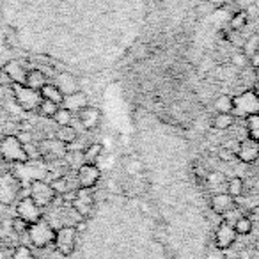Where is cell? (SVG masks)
I'll return each instance as SVG.
<instances>
[{
  "mask_svg": "<svg viewBox=\"0 0 259 259\" xmlns=\"http://www.w3.org/2000/svg\"><path fill=\"white\" fill-rule=\"evenodd\" d=\"M234 241H236V231H234V226L227 222V220L220 222L219 227H217V234H215L217 247L226 250V248L233 247Z\"/></svg>",
  "mask_w": 259,
  "mask_h": 259,
  "instance_id": "ba28073f",
  "label": "cell"
},
{
  "mask_svg": "<svg viewBox=\"0 0 259 259\" xmlns=\"http://www.w3.org/2000/svg\"><path fill=\"white\" fill-rule=\"evenodd\" d=\"M245 25H247V15H245V13H238V15L233 16V20H231V27H233L234 30L243 29Z\"/></svg>",
  "mask_w": 259,
  "mask_h": 259,
  "instance_id": "4dcf8cb0",
  "label": "cell"
},
{
  "mask_svg": "<svg viewBox=\"0 0 259 259\" xmlns=\"http://www.w3.org/2000/svg\"><path fill=\"white\" fill-rule=\"evenodd\" d=\"M250 61V64L254 66V68H259V48L255 52H252V57L248 59Z\"/></svg>",
  "mask_w": 259,
  "mask_h": 259,
  "instance_id": "e575fe53",
  "label": "cell"
},
{
  "mask_svg": "<svg viewBox=\"0 0 259 259\" xmlns=\"http://www.w3.org/2000/svg\"><path fill=\"white\" fill-rule=\"evenodd\" d=\"M71 112L68 110V108H59L57 112H55L54 115V121L57 122L59 126H68L71 124Z\"/></svg>",
  "mask_w": 259,
  "mask_h": 259,
  "instance_id": "f1b7e54d",
  "label": "cell"
},
{
  "mask_svg": "<svg viewBox=\"0 0 259 259\" xmlns=\"http://www.w3.org/2000/svg\"><path fill=\"white\" fill-rule=\"evenodd\" d=\"M215 107L219 110V114H233V98L227 96V94H222L217 100Z\"/></svg>",
  "mask_w": 259,
  "mask_h": 259,
  "instance_id": "603a6c76",
  "label": "cell"
},
{
  "mask_svg": "<svg viewBox=\"0 0 259 259\" xmlns=\"http://www.w3.org/2000/svg\"><path fill=\"white\" fill-rule=\"evenodd\" d=\"M236 208V201H234L233 195L229 194H217L211 199V209L219 215H226L231 209Z\"/></svg>",
  "mask_w": 259,
  "mask_h": 259,
  "instance_id": "4fadbf2b",
  "label": "cell"
},
{
  "mask_svg": "<svg viewBox=\"0 0 259 259\" xmlns=\"http://www.w3.org/2000/svg\"><path fill=\"white\" fill-rule=\"evenodd\" d=\"M219 156L224 160V162H231V160H234V151L229 148H222L219 151Z\"/></svg>",
  "mask_w": 259,
  "mask_h": 259,
  "instance_id": "836d02e7",
  "label": "cell"
},
{
  "mask_svg": "<svg viewBox=\"0 0 259 259\" xmlns=\"http://www.w3.org/2000/svg\"><path fill=\"white\" fill-rule=\"evenodd\" d=\"M48 83L47 73H43V69H32V71L27 73L25 85L30 87L34 91H41V87H45Z\"/></svg>",
  "mask_w": 259,
  "mask_h": 259,
  "instance_id": "ac0fdd59",
  "label": "cell"
},
{
  "mask_svg": "<svg viewBox=\"0 0 259 259\" xmlns=\"http://www.w3.org/2000/svg\"><path fill=\"white\" fill-rule=\"evenodd\" d=\"M227 194L233 197H240L243 194V180L241 178H231L227 183Z\"/></svg>",
  "mask_w": 259,
  "mask_h": 259,
  "instance_id": "d4e9b609",
  "label": "cell"
},
{
  "mask_svg": "<svg viewBox=\"0 0 259 259\" xmlns=\"http://www.w3.org/2000/svg\"><path fill=\"white\" fill-rule=\"evenodd\" d=\"M76 181L80 188H93L100 181V169L94 163H83L82 167H78Z\"/></svg>",
  "mask_w": 259,
  "mask_h": 259,
  "instance_id": "9c48e42d",
  "label": "cell"
},
{
  "mask_svg": "<svg viewBox=\"0 0 259 259\" xmlns=\"http://www.w3.org/2000/svg\"><path fill=\"white\" fill-rule=\"evenodd\" d=\"M236 155L241 162L252 163L259 158V142L252 141V139H245V141L240 142L236 149Z\"/></svg>",
  "mask_w": 259,
  "mask_h": 259,
  "instance_id": "8fae6325",
  "label": "cell"
},
{
  "mask_svg": "<svg viewBox=\"0 0 259 259\" xmlns=\"http://www.w3.org/2000/svg\"><path fill=\"white\" fill-rule=\"evenodd\" d=\"M247 130H248V137L252 141L259 142V114H254V115H248L247 117Z\"/></svg>",
  "mask_w": 259,
  "mask_h": 259,
  "instance_id": "44dd1931",
  "label": "cell"
},
{
  "mask_svg": "<svg viewBox=\"0 0 259 259\" xmlns=\"http://www.w3.org/2000/svg\"><path fill=\"white\" fill-rule=\"evenodd\" d=\"M20 190V183L16 178L9 176V174H0V202L2 204H9L16 199Z\"/></svg>",
  "mask_w": 259,
  "mask_h": 259,
  "instance_id": "52a82bcc",
  "label": "cell"
},
{
  "mask_svg": "<svg viewBox=\"0 0 259 259\" xmlns=\"http://www.w3.org/2000/svg\"><path fill=\"white\" fill-rule=\"evenodd\" d=\"M103 151V146L101 144H89L85 149L82 151V155H83V162L85 163H93L94 160L100 156V153Z\"/></svg>",
  "mask_w": 259,
  "mask_h": 259,
  "instance_id": "7402d4cb",
  "label": "cell"
},
{
  "mask_svg": "<svg viewBox=\"0 0 259 259\" xmlns=\"http://www.w3.org/2000/svg\"><path fill=\"white\" fill-rule=\"evenodd\" d=\"M234 231H236V234H248L252 231V220L247 217H240L234 222Z\"/></svg>",
  "mask_w": 259,
  "mask_h": 259,
  "instance_id": "83f0119b",
  "label": "cell"
},
{
  "mask_svg": "<svg viewBox=\"0 0 259 259\" xmlns=\"http://www.w3.org/2000/svg\"><path fill=\"white\" fill-rule=\"evenodd\" d=\"M37 108H39L41 115H45V117H54L55 112L59 110V105L54 103V101L41 100V103H39V107H37Z\"/></svg>",
  "mask_w": 259,
  "mask_h": 259,
  "instance_id": "4316f807",
  "label": "cell"
},
{
  "mask_svg": "<svg viewBox=\"0 0 259 259\" xmlns=\"http://www.w3.org/2000/svg\"><path fill=\"white\" fill-rule=\"evenodd\" d=\"M233 112L241 117L259 114V96L252 91H247V93L233 98Z\"/></svg>",
  "mask_w": 259,
  "mask_h": 259,
  "instance_id": "7a4b0ae2",
  "label": "cell"
},
{
  "mask_svg": "<svg viewBox=\"0 0 259 259\" xmlns=\"http://www.w3.org/2000/svg\"><path fill=\"white\" fill-rule=\"evenodd\" d=\"M11 227H13V231H15V233H18V234H25L27 231H29V224H27L23 219H20V217L13 219Z\"/></svg>",
  "mask_w": 259,
  "mask_h": 259,
  "instance_id": "f546056e",
  "label": "cell"
},
{
  "mask_svg": "<svg viewBox=\"0 0 259 259\" xmlns=\"http://www.w3.org/2000/svg\"><path fill=\"white\" fill-rule=\"evenodd\" d=\"M55 85L59 87V91H61L64 96L78 91V82H76L75 76L69 75V73H59V75L55 76Z\"/></svg>",
  "mask_w": 259,
  "mask_h": 259,
  "instance_id": "e0dca14e",
  "label": "cell"
},
{
  "mask_svg": "<svg viewBox=\"0 0 259 259\" xmlns=\"http://www.w3.org/2000/svg\"><path fill=\"white\" fill-rule=\"evenodd\" d=\"M62 105H64V108H68L69 112H80L85 107H89V98H87V94L82 93V91H76V93L64 96Z\"/></svg>",
  "mask_w": 259,
  "mask_h": 259,
  "instance_id": "5bb4252c",
  "label": "cell"
},
{
  "mask_svg": "<svg viewBox=\"0 0 259 259\" xmlns=\"http://www.w3.org/2000/svg\"><path fill=\"white\" fill-rule=\"evenodd\" d=\"M247 54H243V52H238L233 55V66H236V68H243V66H247Z\"/></svg>",
  "mask_w": 259,
  "mask_h": 259,
  "instance_id": "1f68e13d",
  "label": "cell"
},
{
  "mask_svg": "<svg viewBox=\"0 0 259 259\" xmlns=\"http://www.w3.org/2000/svg\"><path fill=\"white\" fill-rule=\"evenodd\" d=\"M39 94L43 100L54 101V103H57V105H61L62 101H64V94L59 91V87L55 85V83H47L45 87H41Z\"/></svg>",
  "mask_w": 259,
  "mask_h": 259,
  "instance_id": "d6986e66",
  "label": "cell"
},
{
  "mask_svg": "<svg viewBox=\"0 0 259 259\" xmlns=\"http://www.w3.org/2000/svg\"><path fill=\"white\" fill-rule=\"evenodd\" d=\"M55 139L57 141H61L62 144H71V142H75L76 139H78V134H76V130L73 128L71 124L68 126H61V128L57 130V134H55Z\"/></svg>",
  "mask_w": 259,
  "mask_h": 259,
  "instance_id": "ffe728a7",
  "label": "cell"
},
{
  "mask_svg": "<svg viewBox=\"0 0 259 259\" xmlns=\"http://www.w3.org/2000/svg\"><path fill=\"white\" fill-rule=\"evenodd\" d=\"M57 250L62 255H71L76 245V227L75 226H62L55 231V240H54Z\"/></svg>",
  "mask_w": 259,
  "mask_h": 259,
  "instance_id": "277c9868",
  "label": "cell"
},
{
  "mask_svg": "<svg viewBox=\"0 0 259 259\" xmlns=\"http://www.w3.org/2000/svg\"><path fill=\"white\" fill-rule=\"evenodd\" d=\"M93 188H78L75 195V201H73V208L80 213L82 217H85L87 213L93 208Z\"/></svg>",
  "mask_w": 259,
  "mask_h": 259,
  "instance_id": "7c38bea8",
  "label": "cell"
},
{
  "mask_svg": "<svg viewBox=\"0 0 259 259\" xmlns=\"http://www.w3.org/2000/svg\"><path fill=\"white\" fill-rule=\"evenodd\" d=\"M52 188H54V192L55 194H68V192H71L73 190V187L69 185V181L66 180V178H57V180H54L52 181Z\"/></svg>",
  "mask_w": 259,
  "mask_h": 259,
  "instance_id": "484cf974",
  "label": "cell"
},
{
  "mask_svg": "<svg viewBox=\"0 0 259 259\" xmlns=\"http://www.w3.org/2000/svg\"><path fill=\"white\" fill-rule=\"evenodd\" d=\"M27 234H29L30 241H32L36 247H47V245L54 243V240H55L54 226L43 219L37 220V222H34V224H30Z\"/></svg>",
  "mask_w": 259,
  "mask_h": 259,
  "instance_id": "6da1fadb",
  "label": "cell"
},
{
  "mask_svg": "<svg viewBox=\"0 0 259 259\" xmlns=\"http://www.w3.org/2000/svg\"><path fill=\"white\" fill-rule=\"evenodd\" d=\"M0 153H2V156H4L6 160H9V162H27L29 160V156H27L25 149H23V144L20 142L18 137H13V135H9V137H6L4 141H2V146H0Z\"/></svg>",
  "mask_w": 259,
  "mask_h": 259,
  "instance_id": "5b68a950",
  "label": "cell"
},
{
  "mask_svg": "<svg viewBox=\"0 0 259 259\" xmlns=\"http://www.w3.org/2000/svg\"><path fill=\"white\" fill-rule=\"evenodd\" d=\"M234 122V115L233 114H219L215 115V119H213V126H215L217 130H227L231 128Z\"/></svg>",
  "mask_w": 259,
  "mask_h": 259,
  "instance_id": "cb8c5ba5",
  "label": "cell"
},
{
  "mask_svg": "<svg viewBox=\"0 0 259 259\" xmlns=\"http://www.w3.org/2000/svg\"><path fill=\"white\" fill-rule=\"evenodd\" d=\"M254 83L259 87V68H255V73H254Z\"/></svg>",
  "mask_w": 259,
  "mask_h": 259,
  "instance_id": "d590c367",
  "label": "cell"
},
{
  "mask_svg": "<svg viewBox=\"0 0 259 259\" xmlns=\"http://www.w3.org/2000/svg\"><path fill=\"white\" fill-rule=\"evenodd\" d=\"M2 71H4L6 75L9 76V80H11V82L25 85L27 71H25V68H23V66L20 64L18 61H9L8 64L4 66V69H2Z\"/></svg>",
  "mask_w": 259,
  "mask_h": 259,
  "instance_id": "2e32d148",
  "label": "cell"
},
{
  "mask_svg": "<svg viewBox=\"0 0 259 259\" xmlns=\"http://www.w3.org/2000/svg\"><path fill=\"white\" fill-rule=\"evenodd\" d=\"M78 114H80L78 115L80 124H82L85 130H94L101 121V112L98 110L96 107H91V105L83 108V110H80Z\"/></svg>",
  "mask_w": 259,
  "mask_h": 259,
  "instance_id": "9a60e30c",
  "label": "cell"
},
{
  "mask_svg": "<svg viewBox=\"0 0 259 259\" xmlns=\"http://www.w3.org/2000/svg\"><path fill=\"white\" fill-rule=\"evenodd\" d=\"M13 259H32V252L29 250L27 247H18L13 255Z\"/></svg>",
  "mask_w": 259,
  "mask_h": 259,
  "instance_id": "d6a6232c",
  "label": "cell"
},
{
  "mask_svg": "<svg viewBox=\"0 0 259 259\" xmlns=\"http://www.w3.org/2000/svg\"><path fill=\"white\" fill-rule=\"evenodd\" d=\"M16 213H18L20 219L25 220L29 226L37 222V220H41V208L30 197H25L20 201L18 208H16Z\"/></svg>",
  "mask_w": 259,
  "mask_h": 259,
  "instance_id": "30bf717a",
  "label": "cell"
},
{
  "mask_svg": "<svg viewBox=\"0 0 259 259\" xmlns=\"http://www.w3.org/2000/svg\"><path fill=\"white\" fill-rule=\"evenodd\" d=\"M13 94H15V100L23 110H34V108L39 107L41 103V94L39 91H34L27 85H22V83H15L13 85Z\"/></svg>",
  "mask_w": 259,
  "mask_h": 259,
  "instance_id": "3957f363",
  "label": "cell"
},
{
  "mask_svg": "<svg viewBox=\"0 0 259 259\" xmlns=\"http://www.w3.org/2000/svg\"><path fill=\"white\" fill-rule=\"evenodd\" d=\"M30 199H32L39 208H45V206L52 204V202L55 201V192L50 183L41 181V180H34L32 185H30Z\"/></svg>",
  "mask_w": 259,
  "mask_h": 259,
  "instance_id": "8992f818",
  "label": "cell"
}]
</instances>
